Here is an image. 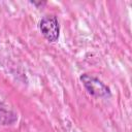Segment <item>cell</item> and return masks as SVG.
I'll use <instances>...</instances> for the list:
<instances>
[{"label":"cell","instance_id":"1","mask_svg":"<svg viewBox=\"0 0 132 132\" xmlns=\"http://www.w3.org/2000/svg\"><path fill=\"white\" fill-rule=\"evenodd\" d=\"M80 81L82 82V85L86 88V90L88 91V93L95 97L110 96L109 88L95 76H92L89 74H82L80 76Z\"/></svg>","mask_w":132,"mask_h":132},{"label":"cell","instance_id":"2","mask_svg":"<svg viewBox=\"0 0 132 132\" xmlns=\"http://www.w3.org/2000/svg\"><path fill=\"white\" fill-rule=\"evenodd\" d=\"M39 29L41 34L47 41L55 42L58 40L60 28L58 20L55 15H46L43 19H41L39 23Z\"/></svg>","mask_w":132,"mask_h":132},{"label":"cell","instance_id":"3","mask_svg":"<svg viewBox=\"0 0 132 132\" xmlns=\"http://www.w3.org/2000/svg\"><path fill=\"white\" fill-rule=\"evenodd\" d=\"M16 121V114L4 103H0V123L2 125H11Z\"/></svg>","mask_w":132,"mask_h":132},{"label":"cell","instance_id":"4","mask_svg":"<svg viewBox=\"0 0 132 132\" xmlns=\"http://www.w3.org/2000/svg\"><path fill=\"white\" fill-rule=\"evenodd\" d=\"M31 3L34 4V5H36V6H38V5H42V4L44 5V4H45V2H38V3H37V2H34V1H32Z\"/></svg>","mask_w":132,"mask_h":132}]
</instances>
